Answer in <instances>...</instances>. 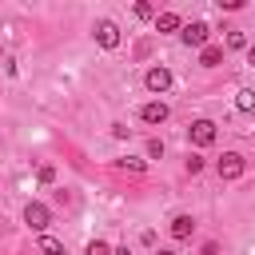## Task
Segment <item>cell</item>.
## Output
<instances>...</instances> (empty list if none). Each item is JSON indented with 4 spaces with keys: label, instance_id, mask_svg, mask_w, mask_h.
<instances>
[{
    "label": "cell",
    "instance_id": "obj_2",
    "mask_svg": "<svg viewBox=\"0 0 255 255\" xmlns=\"http://www.w3.org/2000/svg\"><path fill=\"white\" fill-rule=\"evenodd\" d=\"M187 139H191L195 147H211V143H215V124H211V120H195V124L187 128Z\"/></svg>",
    "mask_w": 255,
    "mask_h": 255
},
{
    "label": "cell",
    "instance_id": "obj_12",
    "mask_svg": "<svg viewBox=\"0 0 255 255\" xmlns=\"http://www.w3.org/2000/svg\"><path fill=\"white\" fill-rule=\"evenodd\" d=\"M120 167H124V171H131V175H143V171H147V163H143V159H131V155H128V159H120Z\"/></svg>",
    "mask_w": 255,
    "mask_h": 255
},
{
    "label": "cell",
    "instance_id": "obj_11",
    "mask_svg": "<svg viewBox=\"0 0 255 255\" xmlns=\"http://www.w3.org/2000/svg\"><path fill=\"white\" fill-rule=\"evenodd\" d=\"M36 247H40V255H64V243H60V239H52V235H40V243H36Z\"/></svg>",
    "mask_w": 255,
    "mask_h": 255
},
{
    "label": "cell",
    "instance_id": "obj_1",
    "mask_svg": "<svg viewBox=\"0 0 255 255\" xmlns=\"http://www.w3.org/2000/svg\"><path fill=\"white\" fill-rule=\"evenodd\" d=\"M243 167H247V159H243L239 151H227V155H223V159L215 163L219 179H227V183H231V179H239V175H243Z\"/></svg>",
    "mask_w": 255,
    "mask_h": 255
},
{
    "label": "cell",
    "instance_id": "obj_23",
    "mask_svg": "<svg viewBox=\"0 0 255 255\" xmlns=\"http://www.w3.org/2000/svg\"><path fill=\"white\" fill-rule=\"evenodd\" d=\"M155 255H175V251H155Z\"/></svg>",
    "mask_w": 255,
    "mask_h": 255
},
{
    "label": "cell",
    "instance_id": "obj_9",
    "mask_svg": "<svg viewBox=\"0 0 255 255\" xmlns=\"http://www.w3.org/2000/svg\"><path fill=\"white\" fill-rule=\"evenodd\" d=\"M183 24H179V16L175 12H159L155 16V32H179Z\"/></svg>",
    "mask_w": 255,
    "mask_h": 255
},
{
    "label": "cell",
    "instance_id": "obj_7",
    "mask_svg": "<svg viewBox=\"0 0 255 255\" xmlns=\"http://www.w3.org/2000/svg\"><path fill=\"white\" fill-rule=\"evenodd\" d=\"M139 116H143V124H163L171 112H167V104H163V100H151V104H143V108H139Z\"/></svg>",
    "mask_w": 255,
    "mask_h": 255
},
{
    "label": "cell",
    "instance_id": "obj_6",
    "mask_svg": "<svg viewBox=\"0 0 255 255\" xmlns=\"http://www.w3.org/2000/svg\"><path fill=\"white\" fill-rule=\"evenodd\" d=\"M143 84H147V92H167V88H171V72H167L163 64H159V68H147Z\"/></svg>",
    "mask_w": 255,
    "mask_h": 255
},
{
    "label": "cell",
    "instance_id": "obj_16",
    "mask_svg": "<svg viewBox=\"0 0 255 255\" xmlns=\"http://www.w3.org/2000/svg\"><path fill=\"white\" fill-rule=\"evenodd\" d=\"M36 179H40V183H56V167H52V163H40Z\"/></svg>",
    "mask_w": 255,
    "mask_h": 255
},
{
    "label": "cell",
    "instance_id": "obj_15",
    "mask_svg": "<svg viewBox=\"0 0 255 255\" xmlns=\"http://www.w3.org/2000/svg\"><path fill=\"white\" fill-rule=\"evenodd\" d=\"M183 167H187V175H199V171H203V155H195V151H191Z\"/></svg>",
    "mask_w": 255,
    "mask_h": 255
},
{
    "label": "cell",
    "instance_id": "obj_3",
    "mask_svg": "<svg viewBox=\"0 0 255 255\" xmlns=\"http://www.w3.org/2000/svg\"><path fill=\"white\" fill-rule=\"evenodd\" d=\"M207 32H211V28H207L203 20H191V24H183V32H179V36H183V44H187V48H207Z\"/></svg>",
    "mask_w": 255,
    "mask_h": 255
},
{
    "label": "cell",
    "instance_id": "obj_22",
    "mask_svg": "<svg viewBox=\"0 0 255 255\" xmlns=\"http://www.w3.org/2000/svg\"><path fill=\"white\" fill-rule=\"evenodd\" d=\"M247 64H255V48H251V52H247Z\"/></svg>",
    "mask_w": 255,
    "mask_h": 255
},
{
    "label": "cell",
    "instance_id": "obj_10",
    "mask_svg": "<svg viewBox=\"0 0 255 255\" xmlns=\"http://www.w3.org/2000/svg\"><path fill=\"white\" fill-rule=\"evenodd\" d=\"M219 60H223V48H215V44H207V48L199 52V64H203V68H219Z\"/></svg>",
    "mask_w": 255,
    "mask_h": 255
},
{
    "label": "cell",
    "instance_id": "obj_4",
    "mask_svg": "<svg viewBox=\"0 0 255 255\" xmlns=\"http://www.w3.org/2000/svg\"><path fill=\"white\" fill-rule=\"evenodd\" d=\"M48 219H52V211H48L44 203H36V199H32V203L24 207V223H28L32 231H44V227H48Z\"/></svg>",
    "mask_w": 255,
    "mask_h": 255
},
{
    "label": "cell",
    "instance_id": "obj_20",
    "mask_svg": "<svg viewBox=\"0 0 255 255\" xmlns=\"http://www.w3.org/2000/svg\"><path fill=\"white\" fill-rule=\"evenodd\" d=\"M135 16H139V20H147V16H155V12H151V4H135Z\"/></svg>",
    "mask_w": 255,
    "mask_h": 255
},
{
    "label": "cell",
    "instance_id": "obj_13",
    "mask_svg": "<svg viewBox=\"0 0 255 255\" xmlns=\"http://www.w3.org/2000/svg\"><path fill=\"white\" fill-rule=\"evenodd\" d=\"M235 108H239V112H255V92H239Z\"/></svg>",
    "mask_w": 255,
    "mask_h": 255
},
{
    "label": "cell",
    "instance_id": "obj_18",
    "mask_svg": "<svg viewBox=\"0 0 255 255\" xmlns=\"http://www.w3.org/2000/svg\"><path fill=\"white\" fill-rule=\"evenodd\" d=\"M147 155L159 159V155H163V143H159V139H147Z\"/></svg>",
    "mask_w": 255,
    "mask_h": 255
},
{
    "label": "cell",
    "instance_id": "obj_8",
    "mask_svg": "<svg viewBox=\"0 0 255 255\" xmlns=\"http://www.w3.org/2000/svg\"><path fill=\"white\" fill-rule=\"evenodd\" d=\"M191 231H195V219L191 215H175L171 219V239H191Z\"/></svg>",
    "mask_w": 255,
    "mask_h": 255
},
{
    "label": "cell",
    "instance_id": "obj_17",
    "mask_svg": "<svg viewBox=\"0 0 255 255\" xmlns=\"http://www.w3.org/2000/svg\"><path fill=\"white\" fill-rule=\"evenodd\" d=\"M243 44H247L243 32H227V48H243Z\"/></svg>",
    "mask_w": 255,
    "mask_h": 255
},
{
    "label": "cell",
    "instance_id": "obj_14",
    "mask_svg": "<svg viewBox=\"0 0 255 255\" xmlns=\"http://www.w3.org/2000/svg\"><path fill=\"white\" fill-rule=\"evenodd\" d=\"M84 255H112V247H108L104 239H92V243L84 247Z\"/></svg>",
    "mask_w": 255,
    "mask_h": 255
},
{
    "label": "cell",
    "instance_id": "obj_5",
    "mask_svg": "<svg viewBox=\"0 0 255 255\" xmlns=\"http://www.w3.org/2000/svg\"><path fill=\"white\" fill-rule=\"evenodd\" d=\"M96 44H100V48H120V28H116L112 20H100V24H96Z\"/></svg>",
    "mask_w": 255,
    "mask_h": 255
},
{
    "label": "cell",
    "instance_id": "obj_19",
    "mask_svg": "<svg viewBox=\"0 0 255 255\" xmlns=\"http://www.w3.org/2000/svg\"><path fill=\"white\" fill-rule=\"evenodd\" d=\"M219 8H223V12H239V8H243V0H219Z\"/></svg>",
    "mask_w": 255,
    "mask_h": 255
},
{
    "label": "cell",
    "instance_id": "obj_21",
    "mask_svg": "<svg viewBox=\"0 0 255 255\" xmlns=\"http://www.w3.org/2000/svg\"><path fill=\"white\" fill-rule=\"evenodd\" d=\"M112 255H131V251H128V247H116V251H112Z\"/></svg>",
    "mask_w": 255,
    "mask_h": 255
}]
</instances>
